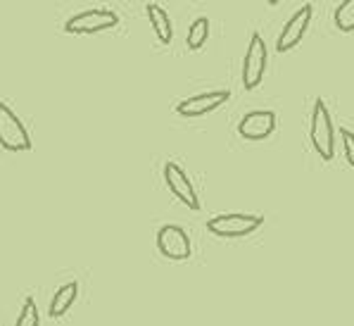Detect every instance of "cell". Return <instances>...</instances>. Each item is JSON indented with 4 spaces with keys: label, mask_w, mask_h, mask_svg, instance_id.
<instances>
[{
    "label": "cell",
    "mask_w": 354,
    "mask_h": 326,
    "mask_svg": "<svg viewBox=\"0 0 354 326\" xmlns=\"http://www.w3.org/2000/svg\"><path fill=\"white\" fill-rule=\"evenodd\" d=\"M231 98V91L226 89H219V91H207V93H200V96H193V98H186L176 105V112L181 117H203V115H209V112L219 110L221 105Z\"/></svg>",
    "instance_id": "cell-8"
},
{
    "label": "cell",
    "mask_w": 354,
    "mask_h": 326,
    "mask_svg": "<svg viewBox=\"0 0 354 326\" xmlns=\"http://www.w3.org/2000/svg\"><path fill=\"white\" fill-rule=\"evenodd\" d=\"M76 298H79V284H76V281H69V284L59 286L57 291H55V296H53V300H50V307H48L50 317L53 319L64 317V314L72 309V305L76 302Z\"/></svg>",
    "instance_id": "cell-12"
},
{
    "label": "cell",
    "mask_w": 354,
    "mask_h": 326,
    "mask_svg": "<svg viewBox=\"0 0 354 326\" xmlns=\"http://www.w3.org/2000/svg\"><path fill=\"white\" fill-rule=\"evenodd\" d=\"M312 17H314L312 5H302V8H299L297 12L286 21V26H283V31L279 34V41H276V51L279 53L292 51V48L304 39L309 24H312Z\"/></svg>",
    "instance_id": "cell-7"
},
{
    "label": "cell",
    "mask_w": 354,
    "mask_h": 326,
    "mask_svg": "<svg viewBox=\"0 0 354 326\" xmlns=\"http://www.w3.org/2000/svg\"><path fill=\"white\" fill-rule=\"evenodd\" d=\"M340 136H342V148H345V157H347V162H350L352 170H354V134L350 132V129H342Z\"/></svg>",
    "instance_id": "cell-16"
},
{
    "label": "cell",
    "mask_w": 354,
    "mask_h": 326,
    "mask_svg": "<svg viewBox=\"0 0 354 326\" xmlns=\"http://www.w3.org/2000/svg\"><path fill=\"white\" fill-rule=\"evenodd\" d=\"M266 62H269V53H266V43L259 34H252L243 60V86L245 91H254L264 79Z\"/></svg>",
    "instance_id": "cell-4"
},
{
    "label": "cell",
    "mask_w": 354,
    "mask_h": 326,
    "mask_svg": "<svg viewBox=\"0 0 354 326\" xmlns=\"http://www.w3.org/2000/svg\"><path fill=\"white\" fill-rule=\"evenodd\" d=\"M145 12H148V19H150V26L155 31V36L160 39V43L169 46L174 39V24H171V17L162 5L157 3H148L145 5Z\"/></svg>",
    "instance_id": "cell-11"
},
{
    "label": "cell",
    "mask_w": 354,
    "mask_h": 326,
    "mask_svg": "<svg viewBox=\"0 0 354 326\" xmlns=\"http://www.w3.org/2000/svg\"><path fill=\"white\" fill-rule=\"evenodd\" d=\"M333 21L340 31L345 34H352L354 31V0H342L333 12Z\"/></svg>",
    "instance_id": "cell-14"
},
{
    "label": "cell",
    "mask_w": 354,
    "mask_h": 326,
    "mask_svg": "<svg viewBox=\"0 0 354 326\" xmlns=\"http://www.w3.org/2000/svg\"><path fill=\"white\" fill-rule=\"evenodd\" d=\"M264 224L261 215H243V212H231V215H216L207 221V231L219 238H243L250 236Z\"/></svg>",
    "instance_id": "cell-2"
},
{
    "label": "cell",
    "mask_w": 354,
    "mask_h": 326,
    "mask_svg": "<svg viewBox=\"0 0 354 326\" xmlns=\"http://www.w3.org/2000/svg\"><path fill=\"white\" fill-rule=\"evenodd\" d=\"M309 138H312L314 150L319 153L321 160H333L335 155V127L324 98L314 100L312 110V124H309Z\"/></svg>",
    "instance_id": "cell-1"
},
{
    "label": "cell",
    "mask_w": 354,
    "mask_h": 326,
    "mask_svg": "<svg viewBox=\"0 0 354 326\" xmlns=\"http://www.w3.org/2000/svg\"><path fill=\"white\" fill-rule=\"evenodd\" d=\"M0 148L10 150V153L31 150V136L26 132L24 122L3 100H0Z\"/></svg>",
    "instance_id": "cell-3"
},
{
    "label": "cell",
    "mask_w": 354,
    "mask_h": 326,
    "mask_svg": "<svg viewBox=\"0 0 354 326\" xmlns=\"http://www.w3.org/2000/svg\"><path fill=\"white\" fill-rule=\"evenodd\" d=\"M15 326H41V317H38V307H36L34 298H26V300H24V305H21V309H19Z\"/></svg>",
    "instance_id": "cell-15"
},
{
    "label": "cell",
    "mask_w": 354,
    "mask_h": 326,
    "mask_svg": "<svg viewBox=\"0 0 354 326\" xmlns=\"http://www.w3.org/2000/svg\"><path fill=\"white\" fill-rule=\"evenodd\" d=\"M207 39H209V19L207 17H198L190 24V29H188V48L190 51H200V48L205 46Z\"/></svg>",
    "instance_id": "cell-13"
},
{
    "label": "cell",
    "mask_w": 354,
    "mask_h": 326,
    "mask_svg": "<svg viewBox=\"0 0 354 326\" xmlns=\"http://www.w3.org/2000/svg\"><path fill=\"white\" fill-rule=\"evenodd\" d=\"M165 183L171 191V195H176L186 208L190 210H200V198L195 193L193 181L188 179V174L176 165V162H167L165 165Z\"/></svg>",
    "instance_id": "cell-9"
},
{
    "label": "cell",
    "mask_w": 354,
    "mask_h": 326,
    "mask_svg": "<svg viewBox=\"0 0 354 326\" xmlns=\"http://www.w3.org/2000/svg\"><path fill=\"white\" fill-rule=\"evenodd\" d=\"M266 3H269V5H279L281 0H266Z\"/></svg>",
    "instance_id": "cell-17"
},
{
    "label": "cell",
    "mask_w": 354,
    "mask_h": 326,
    "mask_svg": "<svg viewBox=\"0 0 354 326\" xmlns=\"http://www.w3.org/2000/svg\"><path fill=\"white\" fill-rule=\"evenodd\" d=\"M157 250L165 255L167 260L174 262H183L193 255V243L186 229L178 224H165L157 231Z\"/></svg>",
    "instance_id": "cell-5"
},
{
    "label": "cell",
    "mask_w": 354,
    "mask_h": 326,
    "mask_svg": "<svg viewBox=\"0 0 354 326\" xmlns=\"http://www.w3.org/2000/svg\"><path fill=\"white\" fill-rule=\"evenodd\" d=\"M119 24V15L112 10H86L67 19L64 31L67 34H97V31L114 29Z\"/></svg>",
    "instance_id": "cell-6"
},
{
    "label": "cell",
    "mask_w": 354,
    "mask_h": 326,
    "mask_svg": "<svg viewBox=\"0 0 354 326\" xmlns=\"http://www.w3.org/2000/svg\"><path fill=\"white\" fill-rule=\"evenodd\" d=\"M276 132V112L271 110H254L248 112L241 124H238V134L248 141H264Z\"/></svg>",
    "instance_id": "cell-10"
}]
</instances>
